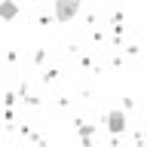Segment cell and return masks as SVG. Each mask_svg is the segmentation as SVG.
<instances>
[{"label":"cell","instance_id":"cell-4","mask_svg":"<svg viewBox=\"0 0 147 147\" xmlns=\"http://www.w3.org/2000/svg\"><path fill=\"white\" fill-rule=\"evenodd\" d=\"M80 135H83V141H89V135H92V129H89V126H80Z\"/></svg>","mask_w":147,"mask_h":147},{"label":"cell","instance_id":"cell-2","mask_svg":"<svg viewBox=\"0 0 147 147\" xmlns=\"http://www.w3.org/2000/svg\"><path fill=\"white\" fill-rule=\"evenodd\" d=\"M104 123H107V132L119 135V132L126 129V113H123V110H110L107 117H104Z\"/></svg>","mask_w":147,"mask_h":147},{"label":"cell","instance_id":"cell-3","mask_svg":"<svg viewBox=\"0 0 147 147\" xmlns=\"http://www.w3.org/2000/svg\"><path fill=\"white\" fill-rule=\"evenodd\" d=\"M0 16L6 18V22H9V18H16V16H18V6H16V0H3V6H0Z\"/></svg>","mask_w":147,"mask_h":147},{"label":"cell","instance_id":"cell-1","mask_svg":"<svg viewBox=\"0 0 147 147\" xmlns=\"http://www.w3.org/2000/svg\"><path fill=\"white\" fill-rule=\"evenodd\" d=\"M80 12V0H55V18L58 22H71Z\"/></svg>","mask_w":147,"mask_h":147}]
</instances>
